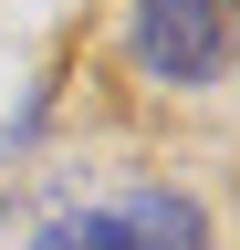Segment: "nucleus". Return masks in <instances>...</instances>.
Returning <instances> with one entry per match:
<instances>
[{"instance_id": "obj_2", "label": "nucleus", "mask_w": 240, "mask_h": 250, "mask_svg": "<svg viewBox=\"0 0 240 250\" xmlns=\"http://www.w3.org/2000/svg\"><path fill=\"white\" fill-rule=\"evenodd\" d=\"M105 219H115V250H209V208L188 188H126Z\"/></svg>"}, {"instance_id": "obj_1", "label": "nucleus", "mask_w": 240, "mask_h": 250, "mask_svg": "<svg viewBox=\"0 0 240 250\" xmlns=\"http://www.w3.org/2000/svg\"><path fill=\"white\" fill-rule=\"evenodd\" d=\"M126 52L146 83L209 94L230 73V0H126Z\"/></svg>"}, {"instance_id": "obj_3", "label": "nucleus", "mask_w": 240, "mask_h": 250, "mask_svg": "<svg viewBox=\"0 0 240 250\" xmlns=\"http://www.w3.org/2000/svg\"><path fill=\"white\" fill-rule=\"evenodd\" d=\"M32 250H115V219L105 208H63V219H42Z\"/></svg>"}]
</instances>
